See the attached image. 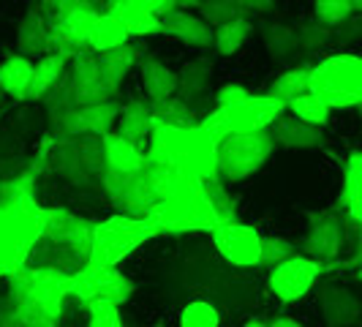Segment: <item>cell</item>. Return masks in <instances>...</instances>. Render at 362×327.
Listing matches in <instances>:
<instances>
[{
	"label": "cell",
	"instance_id": "19",
	"mask_svg": "<svg viewBox=\"0 0 362 327\" xmlns=\"http://www.w3.org/2000/svg\"><path fill=\"white\" fill-rule=\"evenodd\" d=\"M267 131L275 147H284V150H313V147H325L327 142L325 128L310 126L305 120L289 115L286 109L272 120Z\"/></svg>",
	"mask_w": 362,
	"mask_h": 327
},
{
	"label": "cell",
	"instance_id": "55",
	"mask_svg": "<svg viewBox=\"0 0 362 327\" xmlns=\"http://www.w3.org/2000/svg\"><path fill=\"white\" fill-rule=\"evenodd\" d=\"M6 101H8V96H6V93H3V88H0V109H3V104H6Z\"/></svg>",
	"mask_w": 362,
	"mask_h": 327
},
{
	"label": "cell",
	"instance_id": "51",
	"mask_svg": "<svg viewBox=\"0 0 362 327\" xmlns=\"http://www.w3.org/2000/svg\"><path fill=\"white\" fill-rule=\"evenodd\" d=\"M0 327H19L17 319H14V311H11L8 297H3V300H0Z\"/></svg>",
	"mask_w": 362,
	"mask_h": 327
},
{
	"label": "cell",
	"instance_id": "36",
	"mask_svg": "<svg viewBox=\"0 0 362 327\" xmlns=\"http://www.w3.org/2000/svg\"><path fill=\"white\" fill-rule=\"evenodd\" d=\"M259 30H262V41H264L267 52L272 54V60H286L300 50L297 30L284 22H264Z\"/></svg>",
	"mask_w": 362,
	"mask_h": 327
},
{
	"label": "cell",
	"instance_id": "50",
	"mask_svg": "<svg viewBox=\"0 0 362 327\" xmlns=\"http://www.w3.org/2000/svg\"><path fill=\"white\" fill-rule=\"evenodd\" d=\"M248 14L251 11H259V14H267V11H272L275 8V0H237Z\"/></svg>",
	"mask_w": 362,
	"mask_h": 327
},
{
	"label": "cell",
	"instance_id": "40",
	"mask_svg": "<svg viewBox=\"0 0 362 327\" xmlns=\"http://www.w3.org/2000/svg\"><path fill=\"white\" fill-rule=\"evenodd\" d=\"M199 17L210 25V28H218V25H223V22H229V19H237V17H248V11L237 3V0H202L199 3Z\"/></svg>",
	"mask_w": 362,
	"mask_h": 327
},
{
	"label": "cell",
	"instance_id": "10",
	"mask_svg": "<svg viewBox=\"0 0 362 327\" xmlns=\"http://www.w3.org/2000/svg\"><path fill=\"white\" fill-rule=\"evenodd\" d=\"M275 142L270 139V131H232L226 134L216 150V172L218 180L226 185H235L248 178L270 161Z\"/></svg>",
	"mask_w": 362,
	"mask_h": 327
},
{
	"label": "cell",
	"instance_id": "14",
	"mask_svg": "<svg viewBox=\"0 0 362 327\" xmlns=\"http://www.w3.org/2000/svg\"><path fill=\"white\" fill-rule=\"evenodd\" d=\"M344 251V221L332 210L308 213V232L300 243V254L310 256L316 262H332Z\"/></svg>",
	"mask_w": 362,
	"mask_h": 327
},
{
	"label": "cell",
	"instance_id": "15",
	"mask_svg": "<svg viewBox=\"0 0 362 327\" xmlns=\"http://www.w3.org/2000/svg\"><path fill=\"white\" fill-rule=\"evenodd\" d=\"M44 164H49L57 178H63L66 183H71L76 188H90L98 185V180H93L85 169V164L79 159V150H76V137L71 134H47L44 139Z\"/></svg>",
	"mask_w": 362,
	"mask_h": 327
},
{
	"label": "cell",
	"instance_id": "29",
	"mask_svg": "<svg viewBox=\"0 0 362 327\" xmlns=\"http://www.w3.org/2000/svg\"><path fill=\"white\" fill-rule=\"evenodd\" d=\"M101 139H104V156H107V169L104 172H120V175H126V172H136V169L145 166L147 159L142 147L131 145L128 139L117 137L115 131L104 134Z\"/></svg>",
	"mask_w": 362,
	"mask_h": 327
},
{
	"label": "cell",
	"instance_id": "30",
	"mask_svg": "<svg viewBox=\"0 0 362 327\" xmlns=\"http://www.w3.org/2000/svg\"><path fill=\"white\" fill-rule=\"evenodd\" d=\"M69 54H60V52H47L36 57L33 63V74H30V85H28V96L25 101H38L44 93L52 88L54 82L66 74L69 69Z\"/></svg>",
	"mask_w": 362,
	"mask_h": 327
},
{
	"label": "cell",
	"instance_id": "54",
	"mask_svg": "<svg viewBox=\"0 0 362 327\" xmlns=\"http://www.w3.org/2000/svg\"><path fill=\"white\" fill-rule=\"evenodd\" d=\"M243 327H267V322H262V319H248Z\"/></svg>",
	"mask_w": 362,
	"mask_h": 327
},
{
	"label": "cell",
	"instance_id": "39",
	"mask_svg": "<svg viewBox=\"0 0 362 327\" xmlns=\"http://www.w3.org/2000/svg\"><path fill=\"white\" fill-rule=\"evenodd\" d=\"M308 71L310 66H294L289 71H284L281 76H275V82L270 85V96H275L278 101H291L294 96L308 91Z\"/></svg>",
	"mask_w": 362,
	"mask_h": 327
},
{
	"label": "cell",
	"instance_id": "32",
	"mask_svg": "<svg viewBox=\"0 0 362 327\" xmlns=\"http://www.w3.org/2000/svg\"><path fill=\"white\" fill-rule=\"evenodd\" d=\"M30 74H33V60L25 54H6V60L0 63V88L8 98L25 101L28 85H30Z\"/></svg>",
	"mask_w": 362,
	"mask_h": 327
},
{
	"label": "cell",
	"instance_id": "48",
	"mask_svg": "<svg viewBox=\"0 0 362 327\" xmlns=\"http://www.w3.org/2000/svg\"><path fill=\"white\" fill-rule=\"evenodd\" d=\"M248 96V91L243 88V85H237V82H226L223 88H218L216 96H213V101H216V107H232L237 101H243Z\"/></svg>",
	"mask_w": 362,
	"mask_h": 327
},
{
	"label": "cell",
	"instance_id": "18",
	"mask_svg": "<svg viewBox=\"0 0 362 327\" xmlns=\"http://www.w3.org/2000/svg\"><path fill=\"white\" fill-rule=\"evenodd\" d=\"M117 115H120V101H115V98L98 101V104H79V107H74L66 115L60 134H71V137H76V134H95V137H104L109 131H115Z\"/></svg>",
	"mask_w": 362,
	"mask_h": 327
},
{
	"label": "cell",
	"instance_id": "23",
	"mask_svg": "<svg viewBox=\"0 0 362 327\" xmlns=\"http://www.w3.org/2000/svg\"><path fill=\"white\" fill-rule=\"evenodd\" d=\"M98 69H101V79H104V85H107L109 96L115 98L120 88H123V82H126V76L131 74V69L139 63V57H142V50L136 47V44H120V47H112L107 52H98Z\"/></svg>",
	"mask_w": 362,
	"mask_h": 327
},
{
	"label": "cell",
	"instance_id": "17",
	"mask_svg": "<svg viewBox=\"0 0 362 327\" xmlns=\"http://www.w3.org/2000/svg\"><path fill=\"white\" fill-rule=\"evenodd\" d=\"M69 76H71L76 107L79 104H98V101L112 98L107 85H104V79H101L98 57H95L93 50H82V52L71 54V60H69Z\"/></svg>",
	"mask_w": 362,
	"mask_h": 327
},
{
	"label": "cell",
	"instance_id": "4",
	"mask_svg": "<svg viewBox=\"0 0 362 327\" xmlns=\"http://www.w3.org/2000/svg\"><path fill=\"white\" fill-rule=\"evenodd\" d=\"M216 150L218 142L199 123L191 128H175L153 120L145 156L147 161L163 164L188 175H197L199 180H207V178H218Z\"/></svg>",
	"mask_w": 362,
	"mask_h": 327
},
{
	"label": "cell",
	"instance_id": "42",
	"mask_svg": "<svg viewBox=\"0 0 362 327\" xmlns=\"http://www.w3.org/2000/svg\"><path fill=\"white\" fill-rule=\"evenodd\" d=\"M180 327H221V314L207 300H194L180 311Z\"/></svg>",
	"mask_w": 362,
	"mask_h": 327
},
{
	"label": "cell",
	"instance_id": "52",
	"mask_svg": "<svg viewBox=\"0 0 362 327\" xmlns=\"http://www.w3.org/2000/svg\"><path fill=\"white\" fill-rule=\"evenodd\" d=\"M267 327H305L303 322H297L294 316H275Z\"/></svg>",
	"mask_w": 362,
	"mask_h": 327
},
{
	"label": "cell",
	"instance_id": "21",
	"mask_svg": "<svg viewBox=\"0 0 362 327\" xmlns=\"http://www.w3.org/2000/svg\"><path fill=\"white\" fill-rule=\"evenodd\" d=\"M213 71H216V54L207 52L185 60L182 69L177 71V91H175V96L182 98V101H188L191 107H197L202 98H210Z\"/></svg>",
	"mask_w": 362,
	"mask_h": 327
},
{
	"label": "cell",
	"instance_id": "20",
	"mask_svg": "<svg viewBox=\"0 0 362 327\" xmlns=\"http://www.w3.org/2000/svg\"><path fill=\"white\" fill-rule=\"evenodd\" d=\"M319 311L327 327H354L362 316V303L349 287L327 284L319 289Z\"/></svg>",
	"mask_w": 362,
	"mask_h": 327
},
{
	"label": "cell",
	"instance_id": "37",
	"mask_svg": "<svg viewBox=\"0 0 362 327\" xmlns=\"http://www.w3.org/2000/svg\"><path fill=\"white\" fill-rule=\"evenodd\" d=\"M286 112L294 115V117H300V120H305V123H310V126L325 128L329 123V112L332 109L327 107L316 93L305 91L300 93V96H294L291 101H286Z\"/></svg>",
	"mask_w": 362,
	"mask_h": 327
},
{
	"label": "cell",
	"instance_id": "43",
	"mask_svg": "<svg viewBox=\"0 0 362 327\" xmlns=\"http://www.w3.org/2000/svg\"><path fill=\"white\" fill-rule=\"evenodd\" d=\"M313 11H316V22L335 28L338 22L351 17L357 11V6H354V0H313Z\"/></svg>",
	"mask_w": 362,
	"mask_h": 327
},
{
	"label": "cell",
	"instance_id": "8",
	"mask_svg": "<svg viewBox=\"0 0 362 327\" xmlns=\"http://www.w3.org/2000/svg\"><path fill=\"white\" fill-rule=\"evenodd\" d=\"M308 91L329 109H354L362 104V57L335 52L322 57L308 71Z\"/></svg>",
	"mask_w": 362,
	"mask_h": 327
},
{
	"label": "cell",
	"instance_id": "45",
	"mask_svg": "<svg viewBox=\"0 0 362 327\" xmlns=\"http://www.w3.org/2000/svg\"><path fill=\"white\" fill-rule=\"evenodd\" d=\"M88 327H128L120 316V306L107 303V300H95L88 303Z\"/></svg>",
	"mask_w": 362,
	"mask_h": 327
},
{
	"label": "cell",
	"instance_id": "46",
	"mask_svg": "<svg viewBox=\"0 0 362 327\" xmlns=\"http://www.w3.org/2000/svg\"><path fill=\"white\" fill-rule=\"evenodd\" d=\"M297 30V41H300V50H308V52H316V50H322L329 44V28L322 25V22H303L300 28H294Z\"/></svg>",
	"mask_w": 362,
	"mask_h": 327
},
{
	"label": "cell",
	"instance_id": "53",
	"mask_svg": "<svg viewBox=\"0 0 362 327\" xmlns=\"http://www.w3.org/2000/svg\"><path fill=\"white\" fill-rule=\"evenodd\" d=\"M202 0H175V6L177 8H185V11H194V8H199Z\"/></svg>",
	"mask_w": 362,
	"mask_h": 327
},
{
	"label": "cell",
	"instance_id": "28",
	"mask_svg": "<svg viewBox=\"0 0 362 327\" xmlns=\"http://www.w3.org/2000/svg\"><path fill=\"white\" fill-rule=\"evenodd\" d=\"M341 207L351 224H362V153L351 150L344 164Z\"/></svg>",
	"mask_w": 362,
	"mask_h": 327
},
{
	"label": "cell",
	"instance_id": "11",
	"mask_svg": "<svg viewBox=\"0 0 362 327\" xmlns=\"http://www.w3.org/2000/svg\"><path fill=\"white\" fill-rule=\"evenodd\" d=\"M136 292V281L126 275L120 268L112 265H98V262H85L76 272H71V297L82 306L107 300L115 306H126Z\"/></svg>",
	"mask_w": 362,
	"mask_h": 327
},
{
	"label": "cell",
	"instance_id": "24",
	"mask_svg": "<svg viewBox=\"0 0 362 327\" xmlns=\"http://www.w3.org/2000/svg\"><path fill=\"white\" fill-rule=\"evenodd\" d=\"M115 134L128 139L131 145L147 147L150 131H153V115H150V104L145 98H131L128 104H120V115L115 120Z\"/></svg>",
	"mask_w": 362,
	"mask_h": 327
},
{
	"label": "cell",
	"instance_id": "16",
	"mask_svg": "<svg viewBox=\"0 0 362 327\" xmlns=\"http://www.w3.org/2000/svg\"><path fill=\"white\" fill-rule=\"evenodd\" d=\"M286 109L284 101H278L270 93L254 96L248 93L243 101H237L232 107H223L229 131H267L270 123Z\"/></svg>",
	"mask_w": 362,
	"mask_h": 327
},
{
	"label": "cell",
	"instance_id": "49",
	"mask_svg": "<svg viewBox=\"0 0 362 327\" xmlns=\"http://www.w3.org/2000/svg\"><path fill=\"white\" fill-rule=\"evenodd\" d=\"M128 3H136V6H142V8H147V11H153L156 17H163L166 11L177 8V6H175V0H128Z\"/></svg>",
	"mask_w": 362,
	"mask_h": 327
},
{
	"label": "cell",
	"instance_id": "41",
	"mask_svg": "<svg viewBox=\"0 0 362 327\" xmlns=\"http://www.w3.org/2000/svg\"><path fill=\"white\" fill-rule=\"evenodd\" d=\"M297 254V246L281 235H262L259 246V268H272L278 262H284L286 256Z\"/></svg>",
	"mask_w": 362,
	"mask_h": 327
},
{
	"label": "cell",
	"instance_id": "12",
	"mask_svg": "<svg viewBox=\"0 0 362 327\" xmlns=\"http://www.w3.org/2000/svg\"><path fill=\"white\" fill-rule=\"evenodd\" d=\"M267 287L275 294V300L281 303H300L305 294H310V289L316 287V281L325 275V265L310 259L305 254H291L284 262L267 268Z\"/></svg>",
	"mask_w": 362,
	"mask_h": 327
},
{
	"label": "cell",
	"instance_id": "6",
	"mask_svg": "<svg viewBox=\"0 0 362 327\" xmlns=\"http://www.w3.org/2000/svg\"><path fill=\"white\" fill-rule=\"evenodd\" d=\"M147 221L156 224L158 232L182 235V232H213L221 218H218L213 202L207 197L204 185L197 175L182 178L163 200H158L145 213Z\"/></svg>",
	"mask_w": 362,
	"mask_h": 327
},
{
	"label": "cell",
	"instance_id": "38",
	"mask_svg": "<svg viewBox=\"0 0 362 327\" xmlns=\"http://www.w3.org/2000/svg\"><path fill=\"white\" fill-rule=\"evenodd\" d=\"M76 150L79 159L85 164L88 175L93 180H101L104 169H107V156H104V139L95 134H76Z\"/></svg>",
	"mask_w": 362,
	"mask_h": 327
},
{
	"label": "cell",
	"instance_id": "26",
	"mask_svg": "<svg viewBox=\"0 0 362 327\" xmlns=\"http://www.w3.org/2000/svg\"><path fill=\"white\" fill-rule=\"evenodd\" d=\"M49 52V33H47V22L38 11V3H30L28 11L22 14L17 28V54L25 57H41Z\"/></svg>",
	"mask_w": 362,
	"mask_h": 327
},
{
	"label": "cell",
	"instance_id": "33",
	"mask_svg": "<svg viewBox=\"0 0 362 327\" xmlns=\"http://www.w3.org/2000/svg\"><path fill=\"white\" fill-rule=\"evenodd\" d=\"M131 41L126 33V28L117 22L115 14H109L107 8L104 11H98L90 22V30H88V50L93 52H107L112 47H120V44H126Z\"/></svg>",
	"mask_w": 362,
	"mask_h": 327
},
{
	"label": "cell",
	"instance_id": "22",
	"mask_svg": "<svg viewBox=\"0 0 362 327\" xmlns=\"http://www.w3.org/2000/svg\"><path fill=\"white\" fill-rule=\"evenodd\" d=\"M161 33L177 38L188 47H197V50H210L213 47V28L199 14H191L185 8H172V11L163 14Z\"/></svg>",
	"mask_w": 362,
	"mask_h": 327
},
{
	"label": "cell",
	"instance_id": "13",
	"mask_svg": "<svg viewBox=\"0 0 362 327\" xmlns=\"http://www.w3.org/2000/svg\"><path fill=\"white\" fill-rule=\"evenodd\" d=\"M213 237V246L216 251L229 265L243 268V270H251L259 268V246H262V232L251 226V224H243V221H223L218 224L216 229L210 232Z\"/></svg>",
	"mask_w": 362,
	"mask_h": 327
},
{
	"label": "cell",
	"instance_id": "34",
	"mask_svg": "<svg viewBox=\"0 0 362 327\" xmlns=\"http://www.w3.org/2000/svg\"><path fill=\"white\" fill-rule=\"evenodd\" d=\"M150 104V115L153 120H158L163 126L175 128H191L199 123V115L194 112V107L188 101H182L177 96H166V98H153Z\"/></svg>",
	"mask_w": 362,
	"mask_h": 327
},
{
	"label": "cell",
	"instance_id": "2",
	"mask_svg": "<svg viewBox=\"0 0 362 327\" xmlns=\"http://www.w3.org/2000/svg\"><path fill=\"white\" fill-rule=\"evenodd\" d=\"M69 297V272L25 265L8 275V303L19 327H57Z\"/></svg>",
	"mask_w": 362,
	"mask_h": 327
},
{
	"label": "cell",
	"instance_id": "27",
	"mask_svg": "<svg viewBox=\"0 0 362 327\" xmlns=\"http://www.w3.org/2000/svg\"><path fill=\"white\" fill-rule=\"evenodd\" d=\"M136 66H139L142 88H145L150 101H153V98L175 96V91H177V71H172L163 60H158L156 54H142Z\"/></svg>",
	"mask_w": 362,
	"mask_h": 327
},
{
	"label": "cell",
	"instance_id": "44",
	"mask_svg": "<svg viewBox=\"0 0 362 327\" xmlns=\"http://www.w3.org/2000/svg\"><path fill=\"white\" fill-rule=\"evenodd\" d=\"M202 185H204L207 197H210V202H213V207H216L221 224H223V221H235L237 218L235 200H232V194L226 191V183H221L218 178H207V180H202Z\"/></svg>",
	"mask_w": 362,
	"mask_h": 327
},
{
	"label": "cell",
	"instance_id": "47",
	"mask_svg": "<svg viewBox=\"0 0 362 327\" xmlns=\"http://www.w3.org/2000/svg\"><path fill=\"white\" fill-rule=\"evenodd\" d=\"M329 41H335L338 47H346V44H351V41H357L362 33V19L357 17V11L351 14V17H346L344 22H338L335 28H329Z\"/></svg>",
	"mask_w": 362,
	"mask_h": 327
},
{
	"label": "cell",
	"instance_id": "1",
	"mask_svg": "<svg viewBox=\"0 0 362 327\" xmlns=\"http://www.w3.org/2000/svg\"><path fill=\"white\" fill-rule=\"evenodd\" d=\"M44 164V145L36 166L0 183V278L28 265L47 221V207L36 200V178Z\"/></svg>",
	"mask_w": 362,
	"mask_h": 327
},
{
	"label": "cell",
	"instance_id": "31",
	"mask_svg": "<svg viewBox=\"0 0 362 327\" xmlns=\"http://www.w3.org/2000/svg\"><path fill=\"white\" fill-rule=\"evenodd\" d=\"M44 104V112H47V120H49V134H60V126L66 120V115L76 107V98H74V88H71V76H69V69L66 74L54 82L49 91L38 98Z\"/></svg>",
	"mask_w": 362,
	"mask_h": 327
},
{
	"label": "cell",
	"instance_id": "35",
	"mask_svg": "<svg viewBox=\"0 0 362 327\" xmlns=\"http://www.w3.org/2000/svg\"><path fill=\"white\" fill-rule=\"evenodd\" d=\"M251 33H254V22L248 17L229 19V22L213 28V47L221 57H232L243 50V44L248 41Z\"/></svg>",
	"mask_w": 362,
	"mask_h": 327
},
{
	"label": "cell",
	"instance_id": "7",
	"mask_svg": "<svg viewBox=\"0 0 362 327\" xmlns=\"http://www.w3.org/2000/svg\"><path fill=\"white\" fill-rule=\"evenodd\" d=\"M161 232L156 229L153 221L145 216H126V213H112L104 221L93 224L90 237V254L88 262H98V265H112L120 268L128 256H134L145 243Z\"/></svg>",
	"mask_w": 362,
	"mask_h": 327
},
{
	"label": "cell",
	"instance_id": "25",
	"mask_svg": "<svg viewBox=\"0 0 362 327\" xmlns=\"http://www.w3.org/2000/svg\"><path fill=\"white\" fill-rule=\"evenodd\" d=\"M104 8L109 14H115L117 22L126 28L128 38H147L161 33V17H156L153 11H147L136 3L128 0H104Z\"/></svg>",
	"mask_w": 362,
	"mask_h": 327
},
{
	"label": "cell",
	"instance_id": "3",
	"mask_svg": "<svg viewBox=\"0 0 362 327\" xmlns=\"http://www.w3.org/2000/svg\"><path fill=\"white\" fill-rule=\"evenodd\" d=\"M90 218L71 213L66 207H47V221L38 243L30 251L28 265L36 268H54L60 272H76L90 254V237H93Z\"/></svg>",
	"mask_w": 362,
	"mask_h": 327
},
{
	"label": "cell",
	"instance_id": "5",
	"mask_svg": "<svg viewBox=\"0 0 362 327\" xmlns=\"http://www.w3.org/2000/svg\"><path fill=\"white\" fill-rule=\"evenodd\" d=\"M147 159V156H145ZM182 178H188V172L172 169L156 161H145L142 169L136 172H104L101 175V191L112 202L115 213H126V216H145L147 210L163 200Z\"/></svg>",
	"mask_w": 362,
	"mask_h": 327
},
{
	"label": "cell",
	"instance_id": "9",
	"mask_svg": "<svg viewBox=\"0 0 362 327\" xmlns=\"http://www.w3.org/2000/svg\"><path fill=\"white\" fill-rule=\"evenodd\" d=\"M38 11L47 22L49 52L76 54L88 50V30L98 11H104V0H41Z\"/></svg>",
	"mask_w": 362,
	"mask_h": 327
}]
</instances>
